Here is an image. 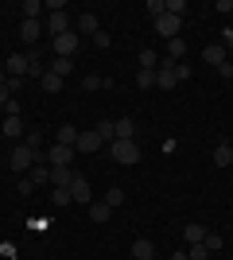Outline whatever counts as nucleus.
Instances as JSON below:
<instances>
[{
  "instance_id": "nucleus-1",
  "label": "nucleus",
  "mask_w": 233,
  "mask_h": 260,
  "mask_svg": "<svg viewBox=\"0 0 233 260\" xmlns=\"http://www.w3.org/2000/svg\"><path fill=\"white\" fill-rule=\"evenodd\" d=\"M109 155H113V163L132 167V163H140V144H136V140H113L109 144Z\"/></svg>"
},
{
  "instance_id": "nucleus-2",
  "label": "nucleus",
  "mask_w": 233,
  "mask_h": 260,
  "mask_svg": "<svg viewBox=\"0 0 233 260\" xmlns=\"http://www.w3.org/2000/svg\"><path fill=\"white\" fill-rule=\"evenodd\" d=\"M39 159H43V155H39V152H31L27 144H16V148H12V155H8V167L23 175V171H31V167H35Z\"/></svg>"
},
{
  "instance_id": "nucleus-3",
  "label": "nucleus",
  "mask_w": 233,
  "mask_h": 260,
  "mask_svg": "<svg viewBox=\"0 0 233 260\" xmlns=\"http://www.w3.org/2000/svg\"><path fill=\"white\" fill-rule=\"evenodd\" d=\"M86 43L78 31H66V35H55V58H74L78 47Z\"/></svg>"
},
{
  "instance_id": "nucleus-4",
  "label": "nucleus",
  "mask_w": 233,
  "mask_h": 260,
  "mask_svg": "<svg viewBox=\"0 0 233 260\" xmlns=\"http://www.w3.org/2000/svg\"><path fill=\"white\" fill-rule=\"evenodd\" d=\"M74 148H66V144H51V152H47V163H51V167H70V163H74Z\"/></svg>"
},
{
  "instance_id": "nucleus-5",
  "label": "nucleus",
  "mask_w": 233,
  "mask_h": 260,
  "mask_svg": "<svg viewBox=\"0 0 233 260\" xmlns=\"http://www.w3.org/2000/svg\"><path fill=\"white\" fill-rule=\"evenodd\" d=\"M179 27H183V20H179V16H171V12H163V16L155 20V31L163 35V39H179Z\"/></svg>"
},
{
  "instance_id": "nucleus-6",
  "label": "nucleus",
  "mask_w": 233,
  "mask_h": 260,
  "mask_svg": "<svg viewBox=\"0 0 233 260\" xmlns=\"http://www.w3.org/2000/svg\"><path fill=\"white\" fill-rule=\"evenodd\" d=\"M101 144H105V140H101L97 132H78V144H74V152H78V155H93V152L101 148Z\"/></svg>"
},
{
  "instance_id": "nucleus-7",
  "label": "nucleus",
  "mask_w": 233,
  "mask_h": 260,
  "mask_svg": "<svg viewBox=\"0 0 233 260\" xmlns=\"http://www.w3.org/2000/svg\"><path fill=\"white\" fill-rule=\"evenodd\" d=\"M4 74L8 78H27V54H8V62H4Z\"/></svg>"
},
{
  "instance_id": "nucleus-8",
  "label": "nucleus",
  "mask_w": 233,
  "mask_h": 260,
  "mask_svg": "<svg viewBox=\"0 0 233 260\" xmlns=\"http://www.w3.org/2000/svg\"><path fill=\"white\" fill-rule=\"evenodd\" d=\"M202 58H206V66H214V70L229 62V54H225V47H222V43H206V51H202Z\"/></svg>"
},
{
  "instance_id": "nucleus-9",
  "label": "nucleus",
  "mask_w": 233,
  "mask_h": 260,
  "mask_svg": "<svg viewBox=\"0 0 233 260\" xmlns=\"http://www.w3.org/2000/svg\"><path fill=\"white\" fill-rule=\"evenodd\" d=\"M70 198H74V202H93V190H89V183L86 179H82V175H74V183H70Z\"/></svg>"
},
{
  "instance_id": "nucleus-10",
  "label": "nucleus",
  "mask_w": 233,
  "mask_h": 260,
  "mask_svg": "<svg viewBox=\"0 0 233 260\" xmlns=\"http://www.w3.org/2000/svg\"><path fill=\"white\" fill-rule=\"evenodd\" d=\"M101 31V23H97V16H93V12H82V16H78V35H82V39H93V35Z\"/></svg>"
},
{
  "instance_id": "nucleus-11",
  "label": "nucleus",
  "mask_w": 233,
  "mask_h": 260,
  "mask_svg": "<svg viewBox=\"0 0 233 260\" xmlns=\"http://www.w3.org/2000/svg\"><path fill=\"white\" fill-rule=\"evenodd\" d=\"M155 256V245L148 237H136L132 241V260H152Z\"/></svg>"
},
{
  "instance_id": "nucleus-12",
  "label": "nucleus",
  "mask_w": 233,
  "mask_h": 260,
  "mask_svg": "<svg viewBox=\"0 0 233 260\" xmlns=\"http://www.w3.org/2000/svg\"><path fill=\"white\" fill-rule=\"evenodd\" d=\"M229 163H233V144L222 140L218 148H214V167H229Z\"/></svg>"
},
{
  "instance_id": "nucleus-13",
  "label": "nucleus",
  "mask_w": 233,
  "mask_h": 260,
  "mask_svg": "<svg viewBox=\"0 0 233 260\" xmlns=\"http://www.w3.org/2000/svg\"><path fill=\"white\" fill-rule=\"evenodd\" d=\"M117 124V140H136V120L132 117H121V120H113Z\"/></svg>"
},
{
  "instance_id": "nucleus-14",
  "label": "nucleus",
  "mask_w": 233,
  "mask_h": 260,
  "mask_svg": "<svg viewBox=\"0 0 233 260\" xmlns=\"http://www.w3.org/2000/svg\"><path fill=\"white\" fill-rule=\"evenodd\" d=\"M206 233H210V229H206V225H198V221L183 225V241H187V245H198V241L206 237Z\"/></svg>"
},
{
  "instance_id": "nucleus-15",
  "label": "nucleus",
  "mask_w": 233,
  "mask_h": 260,
  "mask_svg": "<svg viewBox=\"0 0 233 260\" xmlns=\"http://www.w3.org/2000/svg\"><path fill=\"white\" fill-rule=\"evenodd\" d=\"M39 35H43V27H39V20H23V23H20V39H23V43H35Z\"/></svg>"
},
{
  "instance_id": "nucleus-16",
  "label": "nucleus",
  "mask_w": 233,
  "mask_h": 260,
  "mask_svg": "<svg viewBox=\"0 0 233 260\" xmlns=\"http://www.w3.org/2000/svg\"><path fill=\"white\" fill-rule=\"evenodd\" d=\"M55 144H66V148H74V144H78V128H74V124H62V128L55 132Z\"/></svg>"
},
{
  "instance_id": "nucleus-17",
  "label": "nucleus",
  "mask_w": 233,
  "mask_h": 260,
  "mask_svg": "<svg viewBox=\"0 0 233 260\" xmlns=\"http://www.w3.org/2000/svg\"><path fill=\"white\" fill-rule=\"evenodd\" d=\"M27 179H31V186H43V183H51V167H43V163H35L31 171H27Z\"/></svg>"
},
{
  "instance_id": "nucleus-18",
  "label": "nucleus",
  "mask_w": 233,
  "mask_h": 260,
  "mask_svg": "<svg viewBox=\"0 0 233 260\" xmlns=\"http://www.w3.org/2000/svg\"><path fill=\"white\" fill-rule=\"evenodd\" d=\"M93 132H97L101 140H109V144H113V140H117V124H113V120H109V117H101V120H97V128H93Z\"/></svg>"
},
{
  "instance_id": "nucleus-19",
  "label": "nucleus",
  "mask_w": 233,
  "mask_h": 260,
  "mask_svg": "<svg viewBox=\"0 0 233 260\" xmlns=\"http://www.w3.org/2000/svg\"><path fill=\"white\" fill-rule=\"evenodd\" d=\"M86 210H89V221H97V225H101V221H109V214H113L105 202H89Z\"/></svg>"
},
{
  "instance_id": "nucleus-20",
  "label": "nucleus",
  "mask_w": 233,
  "mask_h": 260,
  "mask_svg": "<svg viewBox=\"0 0 233 260\" xmlns=\"http://www.w3.org/2000/svg\"><path fill=\"white\" fill-rule=\"evenodd\" d=\"M74 175L78 171H70V167H55V171H51V183H55V186H70V183H74Z\"/></svg>"
},
{
  "instance_id": "nucleus-21",
  "label": "nucleus",
  "mask_w": 233,
  "mask_h": 260,
  "mask_svg": "<svg viewBox=\"0 0 233 260\" xmlns=\"http://www.w3.org/2000/svg\"><path fill=\"white\" fill-rule=\"evenodd\" d=\"M62 86H66V78L51 74V70H47V74H43V89H47V93H62Z\"/></svg>"
},
{
  "instance_id": "nucleus-22",
  "label": "nucleus",
  "mask_w": 233,
  "mask_h": 260,
  "mask_svg": "<svg viewBox=\"0 0 233 260\" xmlns=\"http://www.w3.org/2000/svg\"><path fill=\"white\" fill-rule=\"evenodd\" d=\"M43 12H47L43 0H27V4H23V20H39Z\"/></svg>"
},
{
  "instance_id": "nucleus-23",
  "label": "nucleus",
  "mask_w": 233,
  "mask_h": 260,
  "mask_svg": "<svg viewBox=\"0 0 233 260\" xmlns=\"http://www.w3.org/2000/svg\"><path fill=\"white\" fill-rule=\"evenodd\" d=\"M0 132H4V136H23V120L20 117H4V128Z\"/></svg>"
},
{
  "instance_id": "nucleus-24",
  "label": "nucleus",
  "mask_w": 233,
  "mask_h": 260,
  "mask_svg": "<svg viewBox=\"0 0 233 260\" xmlns=\"http://www.w3.org/2000/svg\"><path fill=\"white\" fill-rule=\"evenodd\" d=\"M155 66H159V54H155L152 47H144V51H140V70H155Z\"/></svg>"
},
{
  "instance_id": "nucleus-25",
  "label": "nucleus",
  "mask_w": 233,
  "mask_h": 260,
  "mask_svg": "<svg viewBox=\"0 0 233 260\" xmlns=\"http://www.w3.org/2000/svg\"><path fill=\"white\" fill-rule=\"evenodd\" d=\"M82 89H86V93H93V89H105V78H101V74H82Z\"/></svg>"
},
{
  "instance_id": "nucleus-26",
  "label": "nucleus",
  "mask_w": 233,
  "mask_h": 260,
  "mask_svg": "<svg viewBox=\"0 0 233 260\" xmlns=\"http://www.w3.org/2000/svg\"><path fill=\"white\" fill-rule=\"evenodd\" d=\"M27 74H35V78H39V82H43V74H47V70H43V58H39V54H27Z\"/></svg>"
},
{
  "instance_id": "nucleus-27",
  "label": "nucleus",
  "mask_w": 233,
  "mask_h": 260,
  "mask_svg": "<svg viewBox=\"0 0 233 260\" xmlns=\"http://www.w3.org/2000/svg\"><path fill=\"white\" fill-rule=\"evenodd\" d=\"M101 202H105V206H109V210H117V206H121V202H124V190H121V186H109V194L101 198Z\"/></svg>"
},
{
  "instance_id": "nucleus-28",
  "label": "nucleus",
  "mask_w": 233,
  "mask_h": 260,
  "mask_svg": "<svg viewBox=\"0 0 233 260\" xmlns=\"http://www.w3.org/2000/svg\"><path fill=\"white\" fill-rule=\"evenodd\" d=\"M70 70H74V58H55L51 62V74H58V78H66Z\"/></svg>"
},
{
  "instance_id": "nucleus-29",
  "label": "nucleus",
  "mask_w": 233,
  "mask_h": 260,
  "mask_svg": "<svg viewBox=\"0 0 233 260\" xmlns=\"http://www.w3.org/2000/svg\"><path fill=\"white\" fill-rule=\"evenodd\" d=\"M187 54V43L183 39H167V58H183Z\"/></svg>"
},
{
  "instance_id": "nucleus-30",
  "label": "nucleus",
  "mask_w": 233,
  "mask_h": 260,
  "mask_svg": "<svg viewBox=\"0 0 233 260\" xmlns=\"http://www.w3.org/2000/svg\"><path fill=\"white\" fill-rule=\"evenodd\" d=\"M51 202H55V206H70V202H74V198H70V186H55Z\"/></svg>"
},
{
  "instance_id": "nucleus-31",
  "label": "nucleus",
  "mask_w": 233,
  "mask_h": 260,
  "mask_svg": "<svg viewBox=\"0 0 233 260\" xmlns=\"http://www.w3.org/2000/svg\"><path fill=\"white\" fill-rule=\"evenodd\" d=\"M155 86V70H140L136 74V89H152Z\"/></svg>"
},
{
  "instance_id": "nucleus-32",
  "label": "nucleus",
  "mask_w": 233,
  "mask_h": 260,
  "mask_svg": "<svg viewBox=\"0 0 233 260\" xmlns=\"http://www.w3.org/2000/svg\"><path fill=\"white\" fill-rule=\"evenodd\" d=\"M206 256H210V249H206L202 241H198V245H190V249H187V260H206Z\"/></svg>"
},
{
  "instance_id": "nucleus-33",
  "label": "nucleus",
  "mask_w": 233,
  "mask_h": 260,
  "mask_svg": "<svg viewBox=\"0 0 233 260\" xmlns=\"http://www.w3.org/2000/svg\"><path fill=\"white\" fill-rule=\"evenodd\" d=\"M163 12H167V0H148V16H152V20H159Z\"/></svg>"
},
{
  "instance_id": "nucleus-34",
  "label": "nucleus",
  "mask_w": 233,
  "mask_h": 260,
  "mask_svg": "<svg viewBox=\"0 0 233 260\" xmlns=\"http://www.w3.org/2000/svg\"><path fill=\"white\" fill-rule=\"evenodd\" d=\"M202 245H206L210 252H218V249L225 245V241H222V233H206V237H202Z\"/></svg>"
},
{
  "instance_id": "nucleus-35",
  "label": "nucleus",
  "mask_w": 233,
  "mask_h": 260,
  "mask_svg": "<svg viewBox=\"0 0 233 260\" xmlns=\"http://www.w3.org/2000/svg\"><path fill=\"white\" fill-rule=\"evenodd\" d=\"M167 12H171V16H179V20H183V12H187V4H183V0H167Z\"/></svg>"
},
{
  "instance_id": "nucleus-36",
  "label": "nucleus",
  "mask_w": 233,
  "mask_h": 260,
  "mask_svg": "<svg viewBox=\"0 0 233 260\" xmlns=\"http://www.w3.org/2000/svg\"><path fill=\"white\" fill-rule=\"evenodd\" d=\"M89 43H93V47H101V51H105V47H109L113 39H109V31H97V35H93V39H89Z\"/></svg>"
},
{
  "instance_id": "nucleus-37",
  "label": "nucleus",
  "mask_w": 233,
  "mask_h": 260,
  "mask_svg": "<svg viewBox=\"0 0 233 260\" xmlns=\"http://www.w3.org/2000/svg\"><path fill=\"white\" fill-rule=\"evenodd\" d=\"M23 144H27L31 152H39V144H43V136H39V132H27V140H23Z\"/></svg>"
},
{
  "instance_id": "nucleus-38",
  "label": "nucleus",
  "mask_w": 233,
  "mask_h": 260,
  "mask_svg": "<svg viewBox=\"0 0 233 260\" xmlns=\"http://www.w3.org/2000/svg\"><path fill=\"white\" fill-rule=\"evenodd\" d=\"M16 190H20V198H27V194L35 190V186H31V179H20V186H16Z\"/></svg>"
},
{
  "instance_id": "nucleus-39",
  "label": "nucleus",
  "mask_w": 233,
  "mask_h": 260,
  "mask_svg": "<svg viewBox=\"0 0 233 260\" xmlns=\"http://www.w3.org/2000/svg\"><path fill=\"white\" fill-rule=\"evenodd\" d=\"M12 101V89H8V82H4V86H0V105H8Z\"/></svg>"
},
{
  "instance_id": "nucleus-40",
  "label": "nucleus",
  "mask_w": 233,
  "mask_h": 260,
  "mask_svg": "<svg viewBox=\"0 0 233 260\" xmlns=\"http://www.w3.org/2000/svg\"><path fill=\"white\" fill-rule=\"evenodd\" d=\"M214 8H218V12H233V0H218Z\"/></svg>"
},
{
  "instance_id": "nucleus-41",
  "label": "nucleus",
  "mask_w": 233,
  "mask_h": 260,
  "mask_svg": "<svg viewBox=\"0 0 233 260\" xmlns=\"http://www.w3.org/2000/svg\"><path fill=\"white\" fill-rule=\"evenodd\" d=\"M171 260H187V249H175V256Z\"/></svg>"
}]
</instances>
